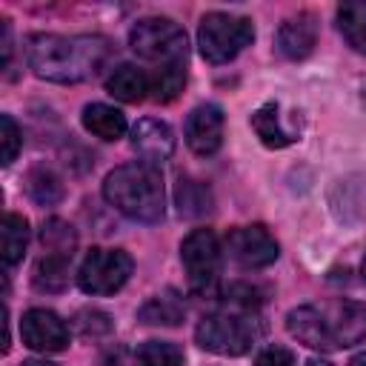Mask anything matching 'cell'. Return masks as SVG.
Wrapping results in <instances>:
<instances>
[{"mask_svg": "<svg viewBox=\"0 0 366 366\" xmlns=\"http://www.w3.org/2000/svg\"><path fill=\"white\" fill-rule=\"evenodd\" d=\"M83 129L92 132L100 140H120L126 134V117L114 106L106 103H89L83 109Z\"/></svg>", "mask_w": 366, "mask_h": 366, "instance_id": "15", "label": "cell"}, {"mask_svg": "<svg viewBox=\"0 0 366 366\" xmlns=\"http://www.w3.org/2000/svg\"><path fill=\"white\" fill-rule=\"evenodd\" d=\"M20 366H57V363H49V360H23Z\"/></svg>", "mask_w": 366, "mask_h": 366, "instance_id": "29", "label": "cell"}, {"mask_svg": "<svg viewBox=\"0 0 366 366\" xmlns=\"http://www.w3.org/2000/svg\"><path fill=\"white\" fill-rule=\"evenodd\" d=\"M20 335L29 349L43 355L63 352L69 346V326L51 309H29L20 320Z\"/></svg>", "mask_w": 366, "mask_h": 366, "instance_id": "10", "label": "cell"}, {"mask_svg": "<svg viewBox=\"0 0 366 366\" xmlns=\"http://www.w3.org/2000/svg\"><path fill=\"white\" fill-rule=\"evenodd\" d=\"M183 315H186V309L172 292L169 295H154L137 312V317L143 323H149V326H177L183 320Z\"/></svg>", "mask_w": 366, "mask_h": 366, "instance_id": "21", "label": "cell"}, {"mask_svg": "<svg viewBox=\"0 0 366 366\" xmlns=\"http://www.w3.org/2000/svg\"><path fill=\"white\" fill-rule=\"evenodd\" d=\"M260 329L249 315H237V312H214L206 315L197 329L194 337L206 352L223 355V357H237L246 355L254 340H257Z\"/></svg>", "mask_w": 366, "mask_h": 366, "instance_id": "6", "label": "cell"}, {"mask_svg": "<svg viewBox=\"0 0 366 366\" xmlns=\"http://www.w3.org/2000/svg\"><path fill=\"white\" fill-rule=\"evenodd\" d=\"M134 269V260L123 249H92L77 272V286L86 295H114L123 289Z\"/></svg>", "mask_w": 366, "mask_h": 366, "instance_id": "8", "label": "cell"}, {"mask_svg": "<svg viewBox=\"0 0 366 366\" xmlns=\"http://www.w3.org/2000/svg\"><path fill=\"white\" fill-rule=\"evenodd\" d=\"M137 357L143 366H183V349L169 340H146Z\"/></svg>", "mask_w": 366, "mask_h": 366, "instance_id": "24", "label": "cell"}, {"mask_svg": "<svg viewBox=\"0 0 366 366\" xmlns=\"http://www.w3.org/2000/svg\"><path fill=\"white\" fill-rule=\"evenodd\" d=\"M223 126H226V117H223L220 106L203 103V106L192 109V114L186 120V146L200 157L214 154L223 143Z\"/></svg>", "mask_w": 366, "mask_h": 366, "instance_id": "11", "label": "cell"}, {"mask_svg": "<svg viewBox=\"0 0 366 366\" xmlns=\"http://www.w3.org/2000/svg\"><path fill=\"white\" fill-rule=\"evenodd\" d=\"M129 46L137 57L160 66H186V31L169 17H143L129 31Z\"/></svg>", "mask_w": 366, "mask_h": 366, "instance_id": "4", "label": "cell"}, {"mask_svg": "<svg viewBox=\"0 0 366 366\" xmlns=\"http://www.w3.org/2000/svg\"><path fill=\"white\" fill-rule=\"evenodd\" d=\"M103 197L129 220L157 223L166 209L160 172L152 163H126L106 174Z\"/></svg>", "mask_w": 366, "mask_h": 366, "instance_id": "3", "label": "cell"}, {"mask_svg": "<svg viewBox=\"0 0 366 366\" xmlns=\"http://www.w3.org/2000/svg\"><path fill=\"white\" fill-rule=\"evenodd\" d=\"M226 254L240 269H266L277 260L280 246L266 226H237L226 234Z\"/></svg>", "mask_w": 366, "mask_h": 366, "instance_id": "9", "label": "cell"}, {"mask_svg": "<svg viewBox=\"0 0 366 366\" xmlns=\"http://www.w3.org/2000/svg\"><path fill=\"white\" fill-rule=\"evenodd\" d=\"M40 237H43L46 252H66V254H74V243H77V237H74V229H71L69 223L51 217V220L43 223Z\"/></svg>", "mask_w": 366, "mask_h": 366, "instance_id": "25", "label": "cell"}, {"mask_svg": "<svg viewBox=\"0 0 366 366\" xmlns=\"http://www.w3.org/2000/svg\"><path fill=\"white\" fill-rule=\"evenodd\" d=\"M349 366H366V352H360V355H355V357L349 360Z\"/></svg>", "mask_w": 366, "mask_h": 366, "instance_id": "28", "label": "cell"}, {"mask_svg": "<svg viewBox=\"0 0 366 366\" xmlns=\"http://www.w3.org/2000/svg\"><path fill=\"white\" fill-rule=\"evenodd\" d=\"M315 43H317V20L309 11L283 20V26L277 29V51L289 60L309 57Z\"/></svg>", "mask_w": 366, "mask_h": 366, "instance_id": "13", "label": "cell"}, {"mask_svg": "<svg viewBox=\"0 0 366 366\" xmlns=\"http://www.w3.org/2000/svg\"><path fill=\"white\" fill-rule=\"evenodd\" d=\"M252 129H254V134H257L269 149H283V146H289V143L295 140V137L283 129L274 103H266V106H260V109L252 114Z\"/></svg>", "mask_w": 366, "mask_h": 366, "instance_id": "20", "label": "cell"}, {"mask_svg": "<svg viewBox=\"0 0 366 366\" xmlns=\"http://www.w3.org/2000/svg\"><path fill=\"white\" fill-rule=\"evenodd\" d=\"M26 189H29L31 200L40 203V206H51V203H57V200L63 197V183H60V177H57L51 169H46V166H37V169L29 172Z\"/></svg>", "mask_w": 366, "mask_h": 366, "instance_id": "22", "label": "cell"}, {"mask_svg": "<svg viewBox=\"0 0 366 366\" xmlns=\"http://www.w3.org/2000/svg\"><path fill=\"white\" fill-rule=\"evenodd\" d=\"M174 203H177V212L183 217H203L214 206L209 186L200 183V180H194V177H180L177 180V186H174Z\"/></svg>", "mask_w": 366, "mask_h": 366, "instance_id": "17", "label": "cell"}, {"mask_svg": "<svg viewBox=\"0 0 366 366\" xmlns=\"http://www.w3.org/2000/svg\"><path fill=\"white\" fill-rule=\"evenodd\" d=\"M71 254L66 252H46L34 266V286L40 292H60L69 283Z\"/></svg>", "mask_w": 366, "mask_h": 366, "instance_id": "19", "label": "cell"}, {"mask_svg": "<svg viewBox=\"0 0 366 366\" xmlns=\"http://www.w3.org/2000/svg\"><path fill=\"white\" fill-rule=\"evenodd\" d=\"M254 40V26L249 17H237L229 11H209L197 26V46L203 60L229 63Z\"/></svg>", "mask_w": 366, "mask_h": 366, "instance_id": "5", "label": "cell"}, {"mask_svg": "<svg viewBox=\"0 0 366 366\" xmlns=\"http://www.w3.org/2000/svg\"><path fill=\"white\" fill-rule=\"evenodd\" d=\"M360 274H363V283H366V257H363V266H360Z\"/></svg>", "mask_w": 366, "mask_h": 366, "instance_id": "31", "label": "cell"}, {"mask_svg": "<svg viewBox=\"0 0 366 366\" xmlns=\"http://www.w3.org/2000/svg\"><path fill=\"white\" fill-rule=\"evenodd\" d=\"M26 243H29V223L23 214L9 212L3 217V229H0V254L6 266H14L23 260L26 254Z\"/></svg>", "mask_w": 366, "mask_h": 366, "instance_id": "18", "label": "cell"}, {"mask_svg": "<svg viewBox=\"0 0 366 366\" xmlns=\"http://www.w3.org/2000/svg\"><path fill=\"white\" fill-rule=\"evenodd\" d=\"M286 329L309 349H346L366 340V306L357 300L306 303L286 315Z\"/></svg>", "mask_w": 366, "mask_h": 366, "instance_id": "2", "label": "cell"}, {"mask_svg": "<svg viewBox=\"0 0 366 366\" xmlns=\"http://www.w3.org/2000/svg\"><path fill=\"white\" fill-rule=\"evenodd\" d=\"M254 366H295V355L286 346H266L257 355Z\"/></svg>", "mask_w": 366, "mask_h": 366, "instance_id": "27", "label": "cell"}, {"mask_svg": "<svg viewBox=\"0 0 366 366\" xmlns=\"http://www.w3.org/2000/svg\"><path fill=\"white\" fill-rule=\"evenodd\" d=\"M132 146L137 149V154L146 163H163L172 157L174 152V132L169 123L154 120V117H143L134 123L132 129Z\"/></svg>", "mask_w": 366, "mask_h": 366, "instance_id": "12", "label": "cell"}, {"mask_svg": "<svg viewBox=\"0 0 366 366\" xmlns=\"http://www.w3.org/2000/svg\"><path fill=\"white\" fill-rule=\"evenodd\" d=\"M337 29L343 40L357 51L366 54V0H346L337 6Z\"/></svg>", "mask_w": 366, "mask_h": 366, "instance_id": "16", "label": "cell"}, {"mask_svg": "<svg viewBox=\"0 0 366 366\" xmlns=\"http://www.w3.org/2000/svg\"><path fill=\"white\" fill-rule=\"evenodd\" d=\"M106 89L112 97H117L123 103H140L152 92V77H149V71H143L132 63H123L106 77Z\"/></svg>", "mask_w": 366, "mask_h": 366, "instance_id": "14", "label": "cell"}, {"mask_svg": "<svg viewBox=\"0 0 366 366\" xmlns=\"http://www.w3.org/2000/svg\"><path fill=\"white\" fill-rule=\"evenodd\" d=\"M306 366H332V363H329V360H320V357H312Z\"/></svg>", "mask_w": 366, "mask_h": 366, "instance_id": "30", "label": "cell"}, {"mask_svg": "<svg viewBox=\"0 0 366 366\" xmlns=\"http://www.w3.org/2000/svg\"><path fill=\"white\" fill-rule=\"evenodd\" d=\"M180 260L189 277V289L212 295L220 280V243L212 229H194L180 243Z\"/></svg>", "mask_w": 366, "mask_h": 366, "instance_id": "7", "label": "cell"}, {"mask_svg": "<svg viewBox=\"0 0 366 366\" xmlns=\"http://www.w3.org/2000/svg\"><path fill=\"white\" fill-rule=\"evenodd\" d=\"M31 71L49 83H83L112 57V43L100 34H31L26 46Z\"/></svg>", "mask_w": 366, "mask_h": 366, "instance_id": "1", "label": "cell"}, {"mask_svg": "<svg viewBox=\"0 0 366 366\" xmlns=\"http://www.w3.org/2000/svg\"><path fill=\"white\" fill-rule=\"evenodd\" d=\"M149 77H152V97L157 103H169L180 94L186 83V66H160Z\"/></svg>", "mask_w": 366, "mask_h": 366, "instance_id": "23", "label": "cell"}, {"mask_svg": "<svg viewBox=\"0 0 366 366\" xmlns=\"http://www.w3.org/2000/svg\"><path fill=\"white\" fill-rule=\"evenodd\" d=\"M0 140H3V166H9V163L17 157L20 143H23L20 126L14 123L11 114H0Z\"/></svg>", "mask_w": 366, "mask_h": 366, "instance_id": "26", "label": "cell"}]
</instances>
